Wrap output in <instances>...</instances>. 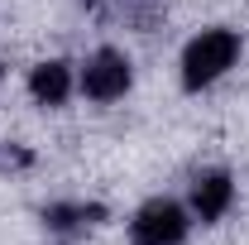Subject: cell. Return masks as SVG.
I'll use <instances>...</instances> for the list:
<instances>
[{
	"label": "cell",
	"mask_w": 249,
	"mask_h": 245,
	"mask_svg": "<svg viewBox=\"0 0 249 245\" xmlns=\"http://www.w3.org/2000/svg\"><path fill=\"white\" fill-rule=\"evenodd\" d=\"M91 15L110 20V24H124V29H154L163 20V0H82Z\"/></svg>",
	"instance_id": "cell-6"
},
{
	"label": "cell",
	"mask_w": 249,
	"mask_h": 245,
	"mask_svg": "<svg viewBox=\"0 0 249 245\" xmlns=\"http://www.w3.org/2000/svg\"><path fill=\"white\" fill-rule=\"evenodd\" d=\"M235 62H240V34H235V29L216 24V29L192 34L187 48H182V58H178V67H182V87H187V92H206V87L220 82Z\"/></svg>",
	"instance_id": "cell-1"
},
{
	"label": "cell",
	"mask_w": 249,
	"mask_h": 245,
	"mask_svg": "<svg viewBox=\"0 0 249 245\" xmlns=\"http://www.w3.org/2000/svg\"><path fill=\"white\" fill-rule=\"evenodd\" d=\"M192 231V212L173 197H149L129 216V241L134 245H182Z\"/></svg>",
	"instance_id": "cell-3"
},
{
	"label": "cell",
	"mask_w": 249,
	"mask_h": 245,
	"mask_svg": "<svg viewBox=\"0 0 249 245\" xmlns=\"http://www.w3.org/2000/svg\"><path fill=\"white\" fill-rule=\"evenodd\" d=\"M0 82H5V62H0Z\"/></svg>",
	"instance_id": "cell-8"
},
{
	"label": "cell",
	"mask_w": 249,
	"mask_h": 245,
	"mask_svg": "<svg viewBox=\"0 0 249 245\" xmlns=\"http://www.w3.org/2000/svg\"><path fill=\"white\" fill-rule=\"evenodd\" d=\"M106 216L101 202H53V207H43V226L62 236V241H77V236H87L96 221Z\"/></svg>",
	"instance_id": "cell-7"
},
{
	"label": "cell",
	"mask_w": 249,
	"mask_h": 245,
	"mask_svg": "<svg viewBox=\"0 0 249 245\" xmlns=\"http://www.w3.org/2000/svg\"><path fill=\"white\" fill-rule=\"evenodd\" d=\"M77 87H82L87 101L110 106V101H120L134 87V62L124 58L120 48H96V53H87L82 72H77Z\"/></svg>",
	"instance_id": "cell-2"
},
{
	"label": "cell",
	"mask_w": 249,
	"mask_h": 245,
	"mask_svg": "<svg viewBox=\"0 0 249 245\" xmlns=\"http://www.w3.org/2000/svg\"><path fill=\"white\" fill-rule=\"evenodd\" d=\"M230 207H235V178L225 168H206V173L192 178V187H187V212L196 216L201 226H216Z\"/></svg>",
	"instance_id": "cell-4"
},
{
	"label": "cell",
	"mask_w": 249,
	"mask_h": 245,
	"mask_svg": "<svg viewBox=\"0 0 249 245\" xmlns=\"http://www.w3.org/2000/svg\"><path fill=\"white\" fill-rule=\"evenodd\" d=\"M72 92H77V72L67 58H48L38 67H29V96L38 106H67Z\"/></svg>",
	"instance_id": "cell-5"
}]
</instances>
